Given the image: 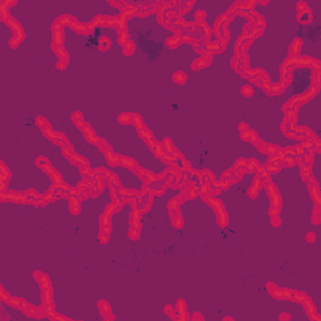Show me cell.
I'll return each mask as SVG.
<instances>
[{"label": "cell", "mask_w": 321, "mask_h": 321, "mask_svg": "<svg viewBox=\"0 0 321 321\" xmlns=\"http://www.w3.org/2000/svg\"><path fill=\"white\" fill-rule=\"evenodd\" d=\"M210 202L213 204V207L217 210V216H218V222H220V225L221 226H226L227 225V215H226V212L223 210L222 203L218 200H213V198H211Z\"/></svg>", "instance_id": "1"}, {"label": "cell", "mask_w": 321, "mask_h": 321, "mask_svg": "<svg viewBox=\"0 0 321 321\" xmlns=\"http://www.w3.org/2000/svg\"><path fill=\"white\" fill-rule=\"evenodd\" d=\"M132 118H133V116L131 114V113H123V114L119 116V122H122V123H129V122H132Z\"/></svg>", "instance_id": "9"}, {"label": "cell", "mask_w": 321, "mask_h": 321, "mask_svg": "<svg viewBox=\"0 0 321 321\" xmlns=\"http://www.w3.org/2000/svg\"><path fill=\"white\" fill-rule=\"evenodd\" d=\"M253 93V88L251 87V85H245L243 88H242V94L243 96H246V97H250L251 94Z\"/></svg>", "instance_id": "11"}, {"label": "cell", "mask_w": 321, "mask_h": 321, "mask_svg": "<svg viewBox=\"0 0 321 321\" xmlns=\"http://www.w3.org/2000/svg\"><path fill=\"white\" fill-rule=\"evenodd\" d=\"M119 158L120 157H118V156H114V154L113 153H107V159H108V162H109V164H112V166H114V164H117V163H119Z\"/></svg>", "instance_id": "6"}, {"label": "cell", "mask_w": 321, "mask_h": 321, "mask_svg": "<svg viewBox=\"0 0 321 321\" xmlns=\"http://www.w3.org/2000/svg\"><path fill=\"white\" fill-rule=\"evenodd\" d=\"M83 132H84V134H85V137L89 139V141H92L93 143H97L98 142V139H97V137H96V134H94V132L92 131V128H89L88 126L87 127H84L83 128Z\"/></svg>", "instance_id": "3"}, {"label": "cell", "mask_w": 321, "mask_h": 321, "mask_svg": "<svg viewBox=\"0 0 321 321\" xmlns=\"http://www.w3.org/2000/svg\"><path fill=\"white\" fill-rule=\"evenodd\" d=\"M311 19H312V14H311V12H310L309 8H306V9H304V10L300 12V14H298V22L300 23L307 24V23L311 22Z\"/></svg>", "instance_id": "2"}, {"label": "cell", "mask_w": 321, "mask_h": 321, "mask_svg": "<svg viewBox=\"0 0 321 321\" xmlns=\"http://www.w3.org/2000/svg\"><path fill=\"white\" fill-rule=\"evenodd\" d=\"M119 43L120 44H124L126 45L128 43V34L124 33L123 30H120V35H119Z\"/></svg>", "instance_id": "12"}, {"label": "cell", "mask_w": 321, "mask_h": 321, "mask_svg": "<svg viewBox=\"0 0 321 321\" xmlns=\"http://www.w3.org/2000/svg\"><path fill=\"white\" fill-rule=\"evenodd\" d=\"M119 163H122L123 166H126V167H134V162H133V159H131V158H127V157H120L119 158Z\"/></svg>", "instance_id": "7"}, {"label": "cell", "mask_w": 321, "mask_h": 321, "mask_svg": "<svg viewBox=\"0 0 321 321\" xmlns=\"http://www.w3.org/2000/svg\"><path fill=\"white\" fill-rule=\"evenodd\" d=\"M186 79H187V77H186V74L182 73V72H177V73L173 75V80L180 83V84H183V83L186 82Z\"/></svg>", "instance_id": "4"}, {"label": "cell", "mask_w": 321, "mask_h": 321, "mask_svg": "<svg viewBox=\"0 0 321 321\" xmlns=\"http://www.w3.org/2000/svg\"><path fill=\"white\" fill-rule=\"evenodd\" d=\"M124 54L126 55H129V54H133V51H134V44L131 43V41H128V43L124 45Z\"/></svg>", "instance_id": "10"}, {"label": "cell", "mask_w": 321, "mask_h": 321, "mask_svg": "<svg viewBox=\"0 0 321 321\" xmlns=\"http://www.w3.org/2000/svg\"><path fill=\"white\" fill-rule=\"evenodd\" d=\"M180 37H172L167 40V45L171 47V48H177V45L180 44Z\"/></svg>", "instance_id": "5"}, {"label": "cell", "mask_w": 321, "mask_h": 321, "mask_svg": "<svg viewBox=\"0 0 321 321\" xmlns=\"http://www.w3.org/2000/svg\"><path fill=\"white\" fill-rule=\"evenodd\" d=\"M109 44H110V43H109V40H108V39H102V40H100V43H99V48H100L102 50H106V49L108 48Z\"/></svg>", "instance_id": "13"}, {"label": "cell", "mask_w": 321, "mask_h": 321, "mask_svg": "<svg viewBox=\"0 0 321 321\" xmlns=\"http://www.w3.org/2000/svg\"><path fill=\"white\" fill-rule=\"evenodd\" d=\"M129 237H132V239L136 240L137 237H138V231H137V230H132V231L129 232Z\"/></svg>", "instance_id": "14"}, {"label": "cell", "mask_w": 321, "mask_h": 321, "mask_svg": "<svg viewBox=\"0 0 321 321\" xmlns=\"http://www.w3.org/2000/svg\"><path fill=\"white\" fill-rule=\"evenodd\" d=\"M132 122L134 123V126H136L138 129H143V122H142V118L139 116H136L134 114L133 118H132Z\"/></svg>", "instance_id": "8"}]
</instances>
